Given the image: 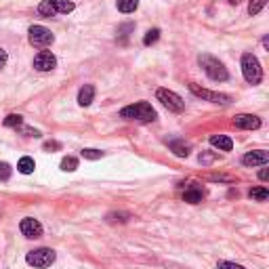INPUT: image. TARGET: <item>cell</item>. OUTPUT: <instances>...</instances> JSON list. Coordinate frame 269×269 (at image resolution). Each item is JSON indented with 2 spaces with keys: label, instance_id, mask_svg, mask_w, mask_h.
I'll list each match as a JSON object with an SVG mask.
<instances>
[{
  "label": "cell",
  "instance_id": "obj_23",
  "mask_svg": "<svg viewBox=\"0 0 269 269\" xmlns=\"http://www.w3.org/2000/svg\"><path fill=\"white\" fill-rule=\"evenodd\" d=\"M265 4H267V0H250V2H248V13L250 15H259L261 11H263Z\"/></svg>",
  "mask_w": 269,
  "mask_h": 269
},
{
  "label": "cell",
  "instance_id": "obj_13",
  "mask_svg": "<svg viewBox=\"0 0 269 269\" xmlns=\"http://www.w3.org/2000/svg\"><path fill=\"white\" fill-rule=\"evenodd\" d=\"M210 145L219 147L221 152H229V149L234 147V141L229 139V137H225V134H212V137H210Z\"/></svg>",
  "mask_w": 269,
  "mask_h": 269
},
{
  "label": "cell",
  "instance_id": "obj_26",
  "mask_svg": "<svg viewBox=\"0 0 269 269\" xmlns=\"http://www.w3.org/2000/svg\"><path fill=\"white\" fill-rule=\"evenodd\" d=\"M129 219H131L129 212H109V215H107V221H109V223H116V221L124 223V221H129Z\"/></svg>",
  "mask_w": 269,
  "mask_h": 269
},
{
  "label": "cell",
  "instance_id": "obj_7",
  "mask_svg": "<svg viewBox=\"0 0 269 269\" xmlns=\"http://www.w3.org/2000/svg\"><path fill=\"white\" fill-rule=\"evenodd\" d=\"M28 34H30V44L40 46V49L51 46L55 42V36L51 34V30H46L44 26H32Z\"/></svg>",
  "mask_w": 269,
  "mask_h": 269
},
{
  "label": "cell",
  "instance_id": "obj_5",
  "mask_svg": "<svg viewBox=\"0 0 269 269\" xmlns=\"http://www.w3.org/2000/svg\"><path fill=\"white\" fill-rule=\"evenodd\" d=\"M156 97H158V101L164 105V107H168L170 112H183L185 109V101L179 97L177 93H172V91H168V89H158L156 91Z\"/></svg>",
  "mask_w": 269,
  "mask_h": 269
},
{
  "label": "cell",
  "instance_id": "obj_24",
  "mask_svg": "<svg viewBox=\"0 0 269 269\" xmlns=\"http://www.w3.org/2000/svg\"><path fill=\"white\" fill-rule=\"evenodd\" d=\"M158 38H160V30L154 28V30H149L147 34H145V38H143V44H145V46L154 44V42H158Z\"/></svg>",
  "mask_w": 269,
  "mask_h": 269
},
{
  "label": "cell",
  "instance_id": "obj_33",
  "mask_svg": "<svg viewBox=\"0 0 269 269\" xmlns=\"http://www.w3.org/2000/svg\"><path fill=\"white\" fill-rule=\"evenodd\" d=\"M259 179H261V181H267V179H269V170H267V168L261 170V172H259Z\"/></svg>",
  "mask_w": 269,
  "mask_h": 269
},
{
  "label": "cell",
  "instance_id": "obj_3",
  "mask_svg": "<svg viewBox=\"0 0 269 269\" xmlns=\"http://www.w3.org/2000/svg\"><path fill=\"white\" fill-rule=\"evenodd\" d=\"M242 74H244V80L248 84H259L263 80V67H261L259 59L252 53L242 55Z\"/></svg>",
  "mask_w": 269,
  "mask_h": 269
},
{
  "label": "cell",
  "instance_id": "obj_15",
  "mask_svg": "<svg viewBox=\"0 0 269 269\" xmlns=\"http://www.w3.org/2000/svg\"><path fill=\"white\" fill-rule=\"evenodd\" d=\"M170 149L175 152V156H179V158H187L189 156V147L187 143H183V141H170Z\"/></svg>",
  "mask_w": 269,
  "mask_h": 269
},
{
  "label": "cell",
  "instance_id": "obj_2",
  "mask_svg": "<svg viewBox=\"0 0 269 269\" xmlns=\"http://www.w3.org/2000/svg\"><path fill=\"white\" fill-rule=\"evenodd\" d=\"M120 116L124 120H139V122H154L156 120V109L145 103V101H141V103H134V105H126L122 107Z\"/></svg>",
  "mask_w": 269,
  "mask_h": 269
},
{
  "label": "cell",
  "instance_id": "obj_10",
  "mask_svg": "<svg viewBox=\"0 0 269 269\" xmlns=\"http://www.w3.org/2000/svg\"><path fill=\"white\" fill-rule=\"evenodd\" d=\"M234 124L238 129H244V131H257L261 126V118L252 116V114H238L234 118Z\"/></svg>",
  "mask_w": 269,
  "mask_h": 269
},
{
  "label": "cell",
  "instance_id": "obj_11",
  "mask_svg": "<svg viewBox=\"0 0 269 269\" xmlns=\"http://www.w3.org/2000/svg\"><path fill=\"white\" fill-rule=\"evenodd\" d=\"M242 162L246 166H265L269 162V156H267V152H263V149H259V152H248L242 158Z\"/></svg>",
  "mask_w": 269,
  "mask_h": 269
},
{
  "label": "cell",
  "instance_id": "obj_22",
  "mask_svg": "<svg viewBox=\"0 0 269 269\" xmlns=\"http://www.w3.org/2000/svg\"><path fill=\"white\" fill-rule=\"evenodd\" d=\"M21 124H23V118L17 114H11V116L4 118V126H9V129H19Z\"/></svg>",
  "mask_w": 269,
  "mask_h": 269
},
{
  "label": "cell",
  "instance_id": "obj_6",
  "mask_svg": "<svg viewBox=\"0 0 269 269\" xmlns=\"http://www.w3.org/2000/svg\"><path fill=\"white\" fill-rule=\"evenodd\" d=\"M189 91H192L196 97H200L204 101H210V103H221V105H227V103H232V97L225 93H215V91H208V89H200L198 84H189Z\"/></svg>",
  "mask_w": 269,
  "mask_h": 269
},
{
  "label": "cell",
  "instance_id": "obj_19",
  "mask_svg": "<svg viewBox=\"0 0 269 269\" xmlns=\"http://www.w3.org/2000/svg\"><path fill=\"white\" fill-rule=\"evenodd\" d=\"M38 13L44 15V17H55V15H57V11H55V6H53L51 0H44V2L38 4Z\"/></svg>",
  "mask_w": 269,
  "mask_h": 269
},
{
  "label": "cell",
  "instance_id": "obj_32",
  "mask_svg": "<svg viewBox=\"0 0 269 269\" xmlns=\"http://www.w3.org/2000/svg\"><path fill=\"white\" fill-rule=\"evenodd\" d=\"M61 145L57 143V141H49V143H44V149H49V152H51V149H59Z\"/></svg>",
  "mask_w": 269,
  "mask_h": 269
},
{
  "label": "cell",
  "instance_id": "obj_17",
  "mask_svg": "<svg viewBox=\"0 0 269 269\" xmlns=\"http://www.w3.org/2000/svg\"><path fill=\"white\" fill-rule=\"evenodd\" d=\"M118 11L120 13H134L139 6V0H118Z\"/></svg>",
  "mask_w": 269,
  "mask_h": 269
},
{
  "label": "cell",
  "instance_id": "obj_25",
  "mask_svg": "<svg viewBox=\"0 0 269 269\" xmlns=\"http://www.w3.org/2000/svg\"><path fill=\"white\" fill-rule=\"evenodd\" d=\"M82 158H86V160H99L101 156H103V152H99V149H91V147H86L82 149Z\"/></svg>",
  "mask_w": 269,
  "mask_h": 269
},
{
  "label": "cell",
  "instance_id": "obj_28",
  "mask_svg": "<svg viewBox=\"0 0 269 269\" xmlns=\"http://www.w3.org/2000/svg\"><path fill=\"white\" fill-rule=\"evenodd\" d=\"M219 269H246L238 263H232V261H219Z\"/></svg>",
  "mask_w": 269,
  "mask_h": 269
},
{
  "label": "cell",
  "instance_id": "obj_18",
  "mask_svg": "<svg viewBox=\"0 0 269 269\" xmlns=\"http://www.w3.org/2000/svg\"><path fill=\"white\" fill-rule=\"evenodd\" d=\"M51 2H53V6H55V11H57V13L67 15V13L74 11V2H69V0H51Z\"/></svg>",
  "mask_w": 269,
  "mask_h": 269
},
{
  "label": "cell",
  "instance_id": "obj_21",
  "mask_svg": "<svg viewBox=\"0 0 269 269\" xmlns=\"http://www.w3.org/2000/svg\"><path fill=\"white\" fill-rule=\"evenodd\" d=\"M252 200H259V202H265L267 198H269V192L265 187H255V189H250V194H248Z\"/></svg>",
  "mask_w": 269,
  "mask_h": 269
},
{
  "label": "cell",
  "instance_id": "obj_1",
  "mask_svg": "<svg viewBox=\"0 0 269 269\" xmlns=\"http://www.w3.org/2000/svg\"><path fill=\"white\" fill-rule=\"evenodd\" d=\"M198 61H200V66L204 67V72H206V76L210 78V80H215V82H225L227 78H229L225 66H223V63H221L217 57H212V55L202 53L200 57H198Z\"/></svg>",
  "mask_w": 269,
  "mask_h": 269
},
{
  "label": "cell",
  "instance_id": "obj_4",
  "mask_svg": "<svg viewBox=\"0 0 269 269\" xmlns=\"http://www.w3.org/2000/svg\"><path fill=\"white\" fill-rule=\"evenodd\" d=\"M55 257H57V255H55V250H51V248H38V250L28 252L26 261H28V265H32V267L44 269V267H51L55 263Z\"/></svg>",
  "mask_w": 269,
  "mask_h": 269
},
{
  "label": "cell",
  "instance_id": "obj_9",
  "mask_svg": "<svg viewBox=\"0 0 269 269\" xmlns=\"http://www.w3.org/2000/svg\"><path fill=\"white\" fill-rule=\"evenodd\" d=\"M19 229H21V234L26 235V238H40V235H42L40 221H36V219H32V217L23 219L21 225H19Z\"/></svg>",
  "mask_w": 269,
  "mask_h": 269
},
{
  "label": "cell",
  "instance_id": "obj_29",
  "mask_svg": "<svg viewBox=\"0 0 269 269\" xmlns=\"http://www.w3.org/2000/svg\"><path fill=\"white\" fill-rule=\"evenodd\" d=\"M208 179L210 181H223V183H234V181H235L234 177H227V175H210Z\"/></svg>",
  "mask_w": 269,
  "mask_h": 269
},
{
  "label": "cell",
  "instance_id": "obj_31",
  "mask_svg": "<svg viewBox=\"0 0 269 269\" xmlns=\"http://www.w3.org/2000/svg\"><path fill=\"white\" fill-rule=\"evenodd\" d=\"M6 59H9V55H6L4 49H0V67H4V66H6Z\"/></svg>",
  "mask_w": 269,
  "mask_h": 269
},
{
  "label": "cell",
  "instance_id": "obj_8",
  "mask_svg": "<svg viewBox=\"0 0 269 269\" xmlns=\"http://www.w3.org/2000/svg\"><path fill=\"white\" fill-rule=\"evenodd\" d=\"M55 66H57V59L49 51H42L34 57V67L38 72H51V69H55Z\"/></svg>",
  "mask_w": 269,
  "mask_h": 269
},
{
  "label": "cell",
  "instance_id": "obj_16",
  "mask_svg": "<svg viewBox=\"0 0 269 269\" xmlns=\"http://www.w3.org/2000/svg\"><path fill=\"white\" fill-rule=\"evenodd\" d=\"M34 168H36V164H34V160H32V158H28V156H23L21 160H19V164H17V170L23 172V175H30V172H34Z\"/></svg>",
  "mask_w": 269,
  "mask_h": 269
},
{
  "label": "cell",
  "instance_id": "obj_30",
  "mask_svg": "<svg viewBox=\"0 0 269 269\" xmlns=\"http://www.w3.org/2000/svg\"><path fill=\"white\" fill-rule=\"evenodd\" d=\"M133 28H134L133 23H126V26H122L120 30H118V34H120L122 38H126V36H129V32H133Z\"/></svg>",
  "mask_w": 269,
  "mask_h": 269
},
{
  "label": "cell",
  "instance_id": "obj_14",
  "mask_svg": "<svg viewBox=\"0 0 269 269\" xmlns=\"http://www.w3.org/2000/svg\"><path fill=\"white\" fill-rule=\"evenodd\" d=\"M202 198H204V192L200 187H189L187 192L183 194V200L189 202V204H198V202H202Z\"/></svg>",
  "mask_w": 269,
  "mask_h": 269
},
{
  "label": "cell",
  "instance_id": "obj_34",
  "mask_svg": "<svg viewBox=\"0 0 269 269\" xmlns=\"http://www.w3.org/2000/svg\"><path fill=\"white\" fill-rule=\"evenodd\" d=\"M227 2H229V4H240L242 0H227Z\"/></svg>",
  "mask_w": 269,
  "mask_h": 269
},
{
  "label": "cell",
  "instance_id": "obj_27",
  "mask_svg": "<svg viewBox=\"0 0 269 269\" xmlns=\"http://www.w3.org/2000/svg\"><path fill=\"white\" fill-rule=\"evenodd\" d=\"M11 177V166L6 162H0V181H9Z\"/></svg>",
  "mask_w": 269,
  "mask_h": 269
},
{
  "label": "cell",
  "instance_id": "obj_12",
  "mask_svg": "<svg viewBox=\"0 0 269 269\" xmlns=\"http://www.w3.org/2000/svg\"><path fill=\"white\" fill-rule=\"evenodd\" d=\"M93 99H95V86L93 84H84L80 89V93H78V103H80L82 107H86V105L93 103Z\"/></svg>",
  "mask_w": 269,
  "mask_h": 269
},
{
  "label": "cell",
  "instance_id": "obj_20",
  "mask_svg": "<svg viewBox=\"0 0 269 269\" xmlns=\"http://www.w3.org/2000/svg\"><path fill=\"white\" fill-rule=\"evenodd\" d=\"M78 168V160L72 156H67V158H63L61 160V170H66V172H74Z\"/></svg>",
  "mask_w": 269,
  "mask_h": 269
}]
</instances>
